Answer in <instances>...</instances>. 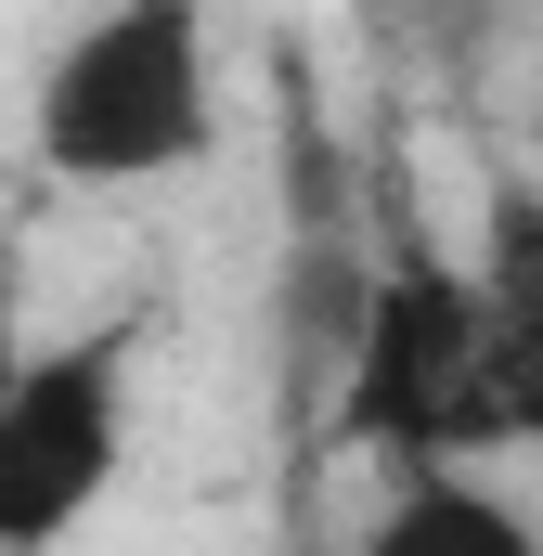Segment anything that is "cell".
<instances>
[{
  "label": "cell",
  "mask_w": 543,
  "mask_h": 556,
  "mask_svg": "<svg viewBox=\"0 0 543 556\" xmlns=\"http://www.w3.org/2000/svg\"><path fill=\"white\" fill-rule=\"evenodd\" d=\"M26 142L52 181L130 194V181H181L220 155V65H207V0H104L52 65Z\"/></svg>",
  "instance_id": "cell-1"
},
{
  "label": "cell",
  "mask_w": 543,
  "mask_h": 556,
  "mask_svg": "<svg viewBox=\"0 0 543 556\" xmlns=\"http://www.w3.org/2000/svg\"><path fill=\"white\" fill-rule=\"evenodd\" d=\"M492 324H505L492 285L402 220L389 260H376V311H363V350H350L324 427L350 453H389V466H466V453H492Z\"/></svg>",
  "instance_id": "cell-2"
},
{
  "label": "cell",
  "mask_w": 543,
  "mask_h": 556,
  "mask_svg": "<svg viewBox=\"0 0 543 556\" xmlns=\"http://www.w3.org/2000/svg\"><path fill=\"white\" fill-rule=\"evenodd\" d=\"M117 453H130V324L26 350V376L0 389V556H52L65 531H91Z\"/></svg>",
  "instance_id": "cell-3"
},
{
  "label": "cell",
  "mask_w": 543,
  "mask_h": 556,
  "mask_svg": "<svg viewBox=\"0 0 543 556\" xmlns=\"http://www.w3.org/2000/svg\"><path fill=\"white\" fill-rule=\"evenodd\" d=\"M350 556H543V518L492 492L479 466H402Z\"/></svg>",
  "instance_id": "cell-4"
},
{
  "label": "cell",
  "mask_w": 543,
  "mask_h": 556,
  "mask_svg": "<svg viewBox=\"0 0 543 556\" xmlns=\"http://www.w3.org/2000/svg\"><path fill=\"white\" fill-rule=\"evenodd\" d=\"M479 285H492V311L543 324V181H492V207H479Z\"/></svg>",
  "instance_id": "cell-5"
},
{
  "label": "cell",
  "mask_w": 543,
  "mask_h": 556,
  "mask_svg": "<svg viewBox=\"0 0 543 556\" xmlns=\"http://www.w3.org/2000/svg\"><path fill=\"white\" fill-rule=\"evenodd\" d=\"M505 440H543V324H492V453Z\"/></svg>",
  "instance_id": "cell-6"
},
{
  "label": "cell",
  "mask_w": 543,
  "mask_h": 556,
  "mask_svg": "<svg viewBox=\"0 0 543 556\" xmlns=\"http://www.w3.org/2000/svg\"><path fill=\"white\" fill-rule=\"evenodd\" d=\"M26 350H39L26 337V247H0V389L26 376Z\"/></svg>",
  "instance_id": "cell-7"
},
{
  "label": "cell",
  "mask_w": 543,
  "mask_h": 556,
  "mask_svg": "<svg viewBox=\"0 0 543 556\" xmlns=\"http://www.w3.org/2000/svg\"><path fill=\"white\" fill-rule=\"evenodd\" d=\"M402 13H427V26H479L492 0H402Z\"/></svg>",
  "instance_id": "cell-8"
},
{
  "label": "cell",
  "mask_w": 543,
  "mask_h": 556,
  "mask_svg": "<svg viewBox=\"0 0 543 556\" xmlns=\"http://www.w3.org/2000/svg\"><path fill=\"white\" fill-rule=\"evenodd\" d=\"M531 181H543V104H531Z\"/></svg>",
  "instance_id": "cell-9"
}]
</instances>
